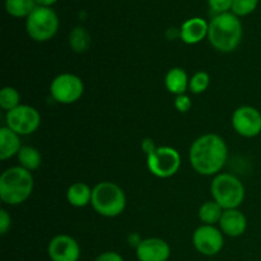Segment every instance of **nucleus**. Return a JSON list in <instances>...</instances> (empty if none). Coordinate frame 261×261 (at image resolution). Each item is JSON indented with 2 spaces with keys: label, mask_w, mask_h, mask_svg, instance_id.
<instances>
[{
  "label": "nucleus",
  "mask_w": 261,
  "mask_h": 261,
  "mask_svg": "<svg viewBox=\"0 0 261 261\" xmlns=\"http://www.w3.org/2000/svg\"><path fill=\"white\" fill-rule=\"evenodd\" d=\"M189 76L182 68H172L167 71L165 78V86L170 93L175 96L185 94L189 88Z\"/></svg>",
  "instance_id": "nucleus-17"
},
{
  "label": "nucleus",
  "mask_w": 261,
  "mask_h": 261,
  "mask_svg": "<svg viewBox=\"0 0 261 261\" xmlns=\"http://www.w3.org/2000/svg\"><path fill=\"white\" fill-rule=\"evenodd\" d=\"M170 256V245L158 237L142 240L137 245V257L139 261H167Z\"/></svg>",
  "instance_id": "nucleus-13"
},
{
  "label": "nucleus",
  "mask_w": 261,
  "mask_h": 261,
  "mask_svg": "<svg viewBox=\"0 0 261 261\" xmlns=\"http://www.w3.org/2000/svg\"><path fill=\"white\" fill-rule=\"evenodd\" d=\"M92 191L93 189L89 188L86 182H75L69 186L66 191V199L71 206L75 208H84L92 201Z\"/></svg>",
  "instance_id": "nucleus-18"
},
{
  "label": "nucleus",
  "mask_w": 261,
  "mask_h": 261,
  "mask_svg": "<svg viewBox=\"0 0 261 261\" xmlns=\"http://www.w3.org/2000/svg\"><path fill=\"white\" fill-rule=\"evenodd\" d=\"M51 97L58 103L71 105L82 98L84 93V83L78 75L64 73L56 76L50 86Z\"/></svg>",
  "instance_id": "nucleus-8"
},
{
  "label": "nucleus",
  "mask_w": 261,
  "mask_h": 261,
  "mask_svg": "<svg viewBox=\"0 0 261 261\" xmlns=\"http://www.w3.org/2000/svg\"><path fill=\"white\" fill-rule=\"evenodd\" d=\"M209 23L200 17L185 20L180 28V38L188 45H195L208 37Z\"/></svg>",
  "instance_id": "nucleus-15"
},
{
  "label": "nucleus",
  "mask_w": 261,
  "mask_h": 261,
  "mask_svg": "<svg viewBox=\"0 0 261 261\" xmlns=\"http://www.w3.org/2000/svg\"><path fill=\"white\" fill-rule=\"evenodd\" d=\"M228 147L217 134H204L191 144L189 161L195 172L203 176H217L226 166Z\"/></svg>",
  "instance_id": "nucleus-1"
},
{
  "label": "nucleus",
  "mask_w": 261,
  "mask_h": 261,
  "mask_svg": "<svg viewBox=\"0 0 261 261\" xmlns=\"http://www.w3.org/2000/svg\"><path fill=\"white\" fill-rule=\"evenodd\" d=\"M234 132L244 138H255L261 133V112L252 106H241L232 115Z\"/></svg>",
  "instance_id": "nucleus-11"
},
{
  "label": "nucleus",
  "mask_w": 261,
  "mask_h": 261,
  "mask_svg": "<svg viewBox=\"0 0 261 261\" xmlns=\"http://www.w3.org/2000/svg\"><path fill=\"white\" fill-rule=\"evenodd\" d=\"M148 170L160 178H170L181 167V155L172 147H157L147 155Z\"/></svg>",
  "instance_id": "nucleus-7"
},
{
  "label": "nucleus",
  "mask_w": 261,
  "mask_h": 261,
  "mask_svg": "<svg viewBox=\"0 0 261 261\" xmlns=\"http://www.w3.org/2000/svg\"><path fill=\"white\" fill-rule=\"evenodd\" d=\"M35 0H5V10L14 18H25L36 9Z\"/></svg>",
  "instance_id": "nucleus-21"
},
{
  "label": "nucleus",
  "mask_w": 261,
  "mask_h": 261,
  "mask_svg": "<svg viewBox=\"0 0 261 261\" xmlns=\"http://www.w3.org/2000/svg\"><path fill=\"white\" fill-rule=\"evenodd\" d=\"M93 261H125L124 257L115 251H105L99 254Z\"/></svg>",
  "instance_id": "nucleus-29"
},
{
  "label": "nucleus",
  "mask_w": 261,
  "mask_h": 261,
  "mask_svg": "<svg viewBox=\"0 0 261 261\" xmlns=\"http://www.w3.org/2000/svg\"><path fill=\"white\" fill-rule=\"evenodd\" d=\"M142 148H143V150H144L145 153H147V155L149 154V153H152L153 150L155 149V145H154V142H153L152 139H144L143 140V143H142Z\"/></svg>",
  "instance_id": "nucleus-30"
},
{
  "label": "nucleus",
  "mask_w": 261,
  "mask_h": 261,
  "mask_svg": "<svg viewBox=\"0 0 261 261\" xmlns=\"http://www.w3.org/2000/svg\"><path fill=\"white\" fill-rule=\"evenodd\" d=\"M193 106V102H191L190 97L186 96V94H180V96H176L175 98V107L177 111L180 112H188L189 110Z\"/></svg>",
  "instance_id": "nucleus-27"
},
{
  "label": "nucleus",
  "mask_w": 261,
  "mask_h": 261,
  "mask_svg": "<svg viewBox=\"0 0 261 261\" xmlns=\"http://www.w3.org/2000/svg\"><path fill=\"white\" fill-rule=\"evenodd\" d=\"M47 254L51 261H79L81 246L69 234H58L48 244Z\"/></svg>",
  "instance_id": "nucleus-12"
},
{
  "label": "nucleus",
  "mask_w": 261,
  "mask_h": 261,
  "mask_svg": "<svg viewBox=\"0 0 261 261\" xmlns=\"http://www.w3.org/2000/svg\"><path fill=\"white\" fill-rule=\"evenodd\" d=\"M35 186L30 171L20 166L5 170L0 176V199L7 205H19L31 196Z\"/></svg>",
  "instance_id": "nucleus-3"
},
{
  "label": "nucleus",
  "mask_w": 261,
  "mask_h": 261,
  "mask_svg": "<svg viewBox=\"0 0 261 261\" xmlns=\"http://www.w3.org/2000/svg\"><path fill=\"white\" fill-rule=\"evenodd\" d=\"M193 245L199 254L204 256H214L219 254L224 246L223 232L216 226L203 224L194 232Z\"/></svg>",
  "instance_id": "nucleus-10"
},
{
  "label": "nucleus",
  "mask_w": 261,
  "mask_h": 261,
  "mask_svg": "<svg viewBox=\"0 0 261 261\" xmlns=\"http://www.w3.org/2000/svg\"><path fill=\"white\" fill-rule=\"evenodd\" d=\"M259 0H233L232 3V13L237 17H246L255 12Z\"/></svg>",
  "instance_id": "nucleus-25"
},
{
  "label": "nucleus",
  "mask_w": 261,
  "mask_h": 261,
  "mask_svg": "<svg viewBox=\"0 0 261 261\" xmlns=\"http://www.w3.org/2000/svg\"><path fill=\"white\" fill-rule=\"evenodd\" d=\"M35 2L38 7H50L51 8V5L55 4L58 0H35Z\"/></svg>",
  "instance_id": "nucleus-31"
},
{
  "label": "nucleus",
  "mask_w": 261,
  "mask_h": 261,
  "mask_svg": "<svg viewBox=\"0 0 261 261\" xmlns=\"http://www.w3.org/2000/svg\"><path fill=\"white\" fill-rule=\"evenodd\" d=\"M59 17L50 7H36L25 19V31L36 42H46L56 35Z\"/></svg>",
  "instance_id": "nucleus-6"
},
{
  "label": "nucleus",
  "mask_w": 261,
  "mask_h": 261,
  "mask_svg": "<svg viewBox=\"0 0 261 261\" xmlns=\"http://www.w3.org/2000/svg\"><path fill=\"white\" fill-rule=\"evenodd\" d=\"M22 144L20 137L8 126L0 129V160L7 161L9 158L18 155Z\"/></svg>",
  "instance_id": "nucleus-16"
},
{
  "label": "nucleus",
  "mask_w": 261,
  "mask_h": 261,
  "mask_svg": "<svg viewBox=\"0 0 261 261\" xmlns=\"http://www.w3.org/2000/svg\"><path fill=\"white\" fill-rule=\"evenodd\" d=\"M18 162L22 168L27 171H35L42 163V157H41V153L37 148L31 147V145H24V147L20 148L19 153H18Z\"/></svg>",
  "instance_id": "nucleus-19"
},
{
  "label": "nucleus",
  "mask_w": 261,
  "mask_h": 261,
  "mask_svg": "<svg viewBox=\"0 0 261 261\" xmlns=\"http://www.w3.org/2000/svg\"><path fill=\"white\" fill-rule=\"evenodd\" d=\"M91 205L99 216L114 218L120 216L126 208V196L119 185L103 181L93 188Z\"/></svg>",
  "instance_id": "nucleus-4"
},
{
  "label": "nucleus",
  "mask_w": 261,
  "mask_h": 261,
  "mask_svg": "<svg viewBox=\"0 0 261 261\" xmlns=\"http://www.w3.org/2000/svg\"><path fill=\"white\" fill-rule=\"evenodd\" d=\"M12 227V218L5 209L0 211V233L5 234Z\"/></svg>",
  "instance_id": "nucleus-28"
},
{
  "label": "nucleus",
  "mask_w": 261,
  "mask_h": 261,
  "mask_svg": "<svg viewBox=\"0 0 261 261\" xmlns=\"http://www.w3.org/2000/svg\"><path fill=\"white\" fill-rule=\"evenodd\" d=\"M218 224L219 229L226 236L240 237L246 231L247 219L245 214L239 209H228V211L223 212V216Z\"/></svg>",
  "instance_id": "nucleus-14"
},
{
  "label": "nucleus",
  "mask_w": 261,
  "mask_h": 261,
  "mask_svg": "<svg viewBox=\"0 0 261 261\" xmlns=\"http://www.w3.org/2000/svg\"><path fill=\"white\" fill-rule=\"evenodd\" d=\"M20 106V94L13 87H4L0 91V107L9 112Z\"/></svg>",
  "instance_id": "nucleus-23"
},
{
  "label": "nucleus",
  "mask_w": 261,
  "mask_h": 261,
  "mask_svg": "<svg viewBox=\"0 0 261 261\" xmlns=\"http://www.w3.org/2000/svg\"><path fill=\"white\" fill-rule=\"evenodd\" d=\"M213 200L217 201L224 211L239 209L245 200V186L236 176L231 173H218L214 176L211 185Z\"/></svg>",
  "instance_id": "nucleus-5"
},
{
  "label": "nucleus",
  "mask_w": 261,
  "mask_h": 261,
  "mask_svg": "<svg viewBox=\"0 0 261 261\" xmlns=\"http://www.w3.org/2000/svg\"><path fill=\"white\" fill-rule=\"evenodd\" d=\"M232 3L233 0H208L209 8L216 15L228 13L232 9Z\"/></svg>",
  "instance_id": "nucleus-26"
},
{
  "label": "nucleus",
  "mask_w": 261,
  "mask_h": 261,
  "mask_svg": "<svg viewBox=\"0 0 261 261\" xmlns=\"http://www.w3.org/2000/svg\"><path fill=\"white\" fill-rule=\"evenodd\" d=\"M209 84H211V76L206 71L200 70L196 71L189 81V89L193 92L194 94H200L208 89Z\"/></svg>",
  "instance_id": "nucleus-24"
},
{
  "label": "nucleus",
  "mask_w": 261,
  "mask_h": 261,
  "mask_svg": "<svg viewBox=\"0 0 261 261\" xmlns=\"http://www.w3.org/2000/svg\"><path fill=\"white\" fill-rule=\"evenodd\" d=\"M69 45L75 53H84L91 46V36L88 31L82 25L74 28L69 36Z\"/></svg>",
  "instance_id": "nucleus-22"
},
{
  "label": "nucleus",
  "mask_w": 261,
  "mask_h": 261,
  "mask_svg": "<svg viewBox=\"0 0 261 261\" xmlns=\"http://www.w3.org/2000/svg\"><path fill=\"white\" fill-rule=\"evenodd\" d=\"M223 212L224 209L217 201H205L199 209V218L203 222V224L214 226L216 223H219L222 216H223Z\"/></svg>",
  "instance_id": "nucleus-20"
},
{
  "label": "nucleus",
  "mask_w": 261,
  "mask_h": 261,
  "mask_svg": "<svg viewBox=\"0 0 261 261\" xmlns=\"http://www.w3.org/2000/svg\"><path fill=\"white\" fill-rule=\"evenodd\" d=\"M5 122L9 129L19 137L33 134L41 125V115L35 107L20 105L17 109L7 112Z\"/></svg>",
  "instance_id": "nucleus-9"
},
{
  "label": "nucleus",
  "mask_w": 261,
  "mask_h": 261,
  "mask_svg": "<svg viewBox=\"0 0 261 261\" xmlns=\"http://www.w3.org/2000/svg\"><path fill=\"white\" fill-rule=\"evenodd\" d=\"M241 20L233 13L214 15L209 22L208 40L219 53H232L239 47L242 40Z\"/></svg>",
  "instance_id": "nucleus-2"
}]
</instances>
